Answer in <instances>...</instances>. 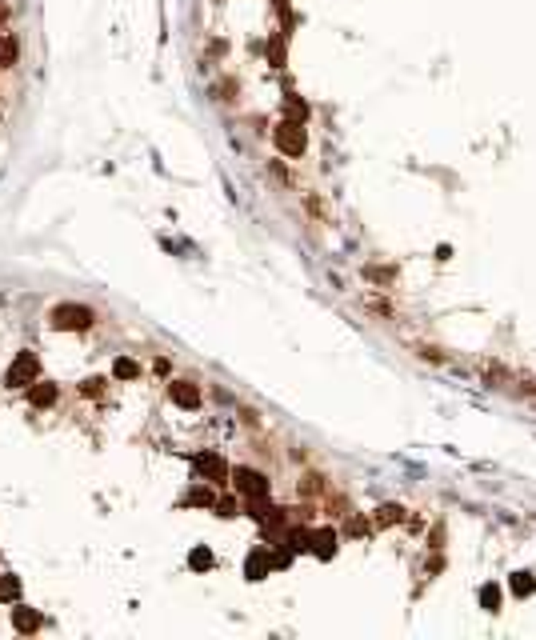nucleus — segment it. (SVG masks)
Instances as JSON below:
<instances>
[{
    "mask_svg": "<svg viewBox=\"0 0 536 640\" xmlns=\"http://www.w3.org/2000/svg\"><path fill=\"white\" fill-rule=\"evenodd\" d=\"M40 381V360H37V352H16L13 357V364H8V372H4V384L8 388H28V384H37Z\"/></svg>",
    "mask_w": 536,
    "mask_h": 640,
    "instance_id": "f257e3e1",
    "label": "nucleus"
},
{
    "mask_svg": "<svg viewBox=\"0 0 536 640\" xmlns=\"http://www.w3.org/2000/svg\"><path fill=\"white\" fill-rule=\"evenodd\" d=\"M52 328H56V333H85V328H92V308L56 304L52 308Z\"/></svg>",
    "mask_w": 536,
    "mask_h": 640,
    "instance_id": "f03ea898",
    "label": "nucleus"
},
{
    "mask_svg": "<svg viewBox=\"0 0 536 640\" xmlns=\"http://www.w3.org/2000/svg\"><path fill=\"white\" fill-rule=\"evenodd\" d=\"M232 484H237V493L249 496V500H264V496H268V476L256 472V468H237V472H232Z\"/></svg>",
    "mask_w": 536,
    "mask_h": 640,
    "instance_id": "7ed1b4c3",
    "label": "nucleus"
},
{
    "mask_svg": "<svg viewBox=\"0 0 536 640\" xmlns=\"http://www.w3.org/2000/svg\"><path fill=\"white\" fill-rule=\"evenodd\" d=\"M337 532L332 529H316L312 532V541H308V553L312 556H320V560H332V556H337Z\"/></svg>",
    "mask_w": 536,
    "mask_h": 640,
    "instance_id": "20e7f679",
    "label": "nucleus"
},
{
    "mask_svg": "<svg viewBox=\"0 0 536 640\" xmlns=\"http://www.w3.org/2000/svg\"><path fill=\"white\" fill-rule=\"evenodd\" d=\"M276 144L285 148L288 156H300V152H304V133H300L297 124H280V128H276Z\"/></svg>",
    "mask_w": 536,
    "mask_h": 640,
    "instance_id": "39448f33",
    "label": "nucleus"
},
{
    "mask_svg": "<svg viewBox=\"0 0 536 640\" xmlns=\"http://www.w3.org/2000/svg\"><path fill=\"white\" fill-rule=\"evenodd\" d=\"M197 468L204 472V476H212L216 484H225L232 472H228V464H225V456H216V453H204V456H197Z\"/></svg>",
    "mask_w": 536,
    "mask_h": 640,
    "instance_id": "423d86ee",
    "label": "nucleus"
},
{
    "mask_svg": "<svg viewBox=\"0 0 536 640\" xmlns=\"http://www.w3.org/2000/svg\"><path fill=\"white\" fill-rule=\"evenodd\" d=\"M56 384L52 381H37V384H28V400H32V408H52L56 405Z\"/></svg>",
    "mask_w": 536,
    "mask_h": 640,
    "instance_id": "0eeeda50",
    "label": "nucleus"
},
{
    "mask_svg": "<svg viewBox=\"0 0 536 640\" xmlns=\"http://www.w3.org/2000/svg\"><path fill=\"white\" fill-rule=\"evenodd\" d=\"M168 396H173L180 408H197L200 405V388L197 384H188V381H173L168 384Z\"/></svg>",
    "mask_w": 536,
    "mask_h": 640,
    "instance_id": "6e6552de",
    "label": "nucleus"
},
{
    "mask_svg": "<svg viewBox=\"0 0 536 640\" xmlns=\"http://www.w3.org/2000/svg\"><path fill=\"white\" fill-rule=\"evenodd\" d=\"M13 628H16V632H25V636H28V632H37V628H40V613H37V608H28V604L13 608Z\"/></svg>",
    "mask_w": 536,
    "mask_h": 640,
    "instance_id": "1a4fd4ad",
    "label": "nucleus"
},
{
    "mask_svg": "<svg viewBox=\"0 0 536 640\" xmlns=\"http://www.w3.org/2000/svg\"><path fill=\"white\" fill-rule=\"evenodd\" d=\"M268 568H273V556H268V548H256V553L249 556V580H261V577H268Z\"/></svg>",
    "mask_w": 536,
    "mask_h": 640,
    "instance_id": "9d476101",
    "label": "nucleus"
},
{
    "mask_svg": "<svg viewBox=\"0 0 536 640\" xmlns=\"http://www.w3.org/2000/svg\"><path fill=\"white\" fill-rule=\"evenodd\" d=\"M16 56H20V44H16L13 32H4V37H0V68L16 64Z\"/></svg>",
    "mask_w": 536,
    "mask_h": 640,
    "instance_id": "9b49d317",
    "label": "nucleus"
},
{
    "mask_svg": "<svg viewBox=\"0 0 536 640\" xmlns=\"http://www.w3.org/2000/svg\"><path fill=\"white\" fill-rule=\"evenodd\" d=\"M113 376H116V381H137V376H140V364H137V360H128V357H120L113 364Z\"/></svg>",
    "mask_w": 536,
    "mask_h": 640,
    "instance_id": "f8f14e48",
    "label": "nucleus"
},
{
    "mask_svg": "<svg viewBox=\"0 0 536 640\" xmlns=\"http://www.w3.org/2000/svg\"><path fill=\"white\" fill-rule=\"evenodd\" d=\"M288 548H292V553H308V541H312V532L308 529H288Z\"/></svg>",
    "mask_w": 536,
    "mask_h": 640,
    "instance_id": "ddd939ff",
    "label": "nucleus"
},
{
    "mask_svg": "<svg viewBox=\"0 0 536 640\" xmlns=\"http://www.w3.org/2000/svg\"><path fill=\"white\" fill-rule=\"evenodd\" d=\"M0 601H4V604L20 601V580H16V577H0Z\"/></svg>",
    "mask_w": 536,
    "mask_h": 640,
    "instance_id": "4468645a",
    "label": "nucleus"
},
{
    "mask_svg": "<svg viewBox=\"0 0 536 640\" xmlns=\"http://www.w3.org/2000/svg\"><path fill=\"white\" fill-rule=\"evenodd\" d=\"M392 520H404V508H400V505H385V508H376V524H392Z\"/></svg>",
    "mask_w": 536,
    "mask_h": 640,
    "instance_id": "2eb2a0df",
    "label": "nucleus"
},
{
    "mask_svg": "<svg viewBox=\"0 0 536 640\" xmlns=\"http://www.w3.org/2000/svg\"><path fill=\"white\" fill-rule=\"evenodd\" d=\"M216 517H225V520H232V517H240V505L232 500V496H225V500H216Z\"/></svg>",
    "mask_w": 536,
    "mask_h": 640,
    "instance_id": "dca6fc26",
    "label": "nucleus"
},
{
    "mask_svg": "<svg viewBox=\"0 0 536 640\" xmlns=\"http://www.w3.org/2000/svg\"><path fill=\"white\" fill-rule=\"evenodd\" d=\"M180 505H204V508H208V505H216V500H212V493H208V488H192V493H188L185 500H180Z\"/></svg>",
    "mask_w": 536,
    "mask_h": 640,
    "instance_id": "f3484780",
    "label": "nucleus"
},
{
    "mask_svg": "<svg viewBox=\"0 0 536 640\" xmlns=\"http://www.w3.org/2000/svg\"><path fill=\"white\" fill-rule=\"evenodd\" d=\"M188 565H192V568H212V553H208V548H192Z\"/></svg>",
    "mask_w": 536,
    "mask_h": 640,
    "instance_id": "a211bd4d",
    "label": "nucleus"
},
{
    "mask_svg": "<svg viewBox=\"0 0 536 640\" xmlns=\"http://www.w3.org/2000/svg\"><path fill=\"white\" fill-rule=\"evenodd\" d=\"M104 384H108V381H104V376H88V381H85V388H80V393H85V396H100V393H104Z\"/></svg>",
    "mask_w": 536,
    "mask_h": 640,
    "instance_id": "6ab92c4d",
    "label": "nucleus"
},
{
    "mask_svg": "<svg viewBox=\"0 0 536 640\" xmlns=\"http://www.w3.org/2000/svg\"><path fill=\"white\" fill-rule=\"evenodd\" d=\"M480 604H485V608H497V604H500V592L492 589V584H488V589H480Z\"/></svg>",
    "mask_w": 536,
    "mask_h": 640,
    "instance_id": "aec40b11",
    "label": "nucleus"
},
{
    "mask_svg": "<svg viewBox=\"0 0 536 640\" xmlns=\"http://www.w3.org/2000/svg\"><path fill=\"white\" fill-rule=\"evenodd\" d=\"M512 589H516V592L524 596V592H536V584H532V580H524V572H516V580H512Z\"/></svg>",
    "mask_w": 536,
    "mask_h": 640,
    "instance_id": "412c9836",
    "label": "nucleus"
},
{
    "mask_svg": "<svg viewBox=\"0 0 536 640\" xmlns=\"http://www.w3.org/2000/svg\"><path fill=\"white\" fill-rule=\"evenodd\" d=\"M349 532H352V536H364V532H368V520L352 517V520H349Z\"/></svg>",
    "mask_w": 536,
    "mask_h": 640,
    "instance_id": "4be33fe9",
    "label": "nucleus"
}]
</instances>
